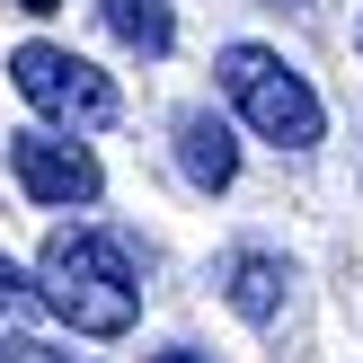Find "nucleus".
<instances>
[{"mask_svg":"<svg viewBox=\"0 0 363 363\" xmlns=\"http://www.w3.org/2000/svg\"><path fill=\"white\" fill-rule=\"evenodd\" d=\"M35 284H45V311H62L80 337H124L133 311H142V257H133V240H124V230H98V222L53 230Z\"/></svg>","mask_w":363,"mask_h":363,"instance_id":"nucleus-1","label":"nucleus"},{"mask_svg":"<svg viewBox=\"0 0 363 363\" xmlns=\"http://www.w3.org/2000/svg\"><path fill=\"white\" fill-rule=\"evenodd\" d=\"M213 80H222V98L248 116V133L275 142V151H311V142L328 133V106H319V89L301 80L284 53H266V45H222Z\"/></svg>","mask_w":363,"mask_h":363,"instance_id":"nucleus-2","label":"nucleus"},{"mask_svg":"<svg viewBox=\"0 0 363 363\" xmlns=\"http://www.w3.org/2000/svg\"><path fill=\"white\" fill-rule=\"evenodd\" d=\"M9 80H18V98H27L35 116L71 124V133L116 124V80H106L98 62H80V53H62V45H18L9 53Z\"/></svg>","mask_w":363,"mask_h":363,"instance_id":"nucleus-3","label":"nucleus"},{"mask_svg":"<svg viewBox=\"0 0 363 363\" xmlns=\"http://www.w3.org/2000/svg\"><path fill=\"white\" fill-rule=\"evenodd\" d=\"M9 177L35 195V204H62V213L98 204V160H89L71 133H45V124H35V133H9Z\"/></svg>","mask_w":363,"mask_h":363,"instance_id":"nucleus-4","label":"nucleus"},{"mask_svg":"<svg viewBox=\"0 0 363 363\" xmlns=\"http://www.w3.org/2000/svg\"><path fill=\"white\" fill-rule=\"evenodd\" d=\"M177 169H186L195 195H222L230 177H240V142H230V124L213 116V106H186V116H177Z\"/></svg>","mask_w":363,"mask_h":363,"instance_id":"nucleus-5","label":"nucleus"},{"mask_svg":"<svg viewBox=\"0 0 363 363\" xmlns=\"http://www.w3.org/2000/svg\"><path fill=\"white\" fill-rule=\"evenodd\" d=\"M284 284H293V275H284L275 248H230V257H222V293H230V311H240L248 328H266V319L284 311Z\"/></svg>","mask_w":363,"mask_h":363,"instance_id":"nucleus-6","label":"nucleus"},{"mask_svg":"<svg viewBox=\"0 0 363 363\" xmlns=\"http://www.w3.org/2000/svg\"><path fill=\"white\" fill-rule=\"evenodd\" d=\"M98 9H106V27H116L133 53H169V45H177V18H169V0H98Z\"/></svg>","mask_w":363,"mask_h":363,"instance_id":"nucleus-7","label":"nucleus"},{"mask_svg":"<svg viewBox=\"0 0 363 363\" xmlns=\"http://www.w3.org/2000/svg\"><path fill=\"white\" fill-rule=\"evenodd\" d=\"M35 311H45V284H27L9 257H0V337H9V328H27Z\"/></svg>","mask_w":363,"mask_h":363,"instance_id":"nucleus-8","label":"nucleus"},{"mask_svg":"<svg viewBox=\"0 0 363 363\" xmlns=\"http://www.w3.org/2000/svg\"><path fill=\"white\" fill-rule=\"evenodd\" d=\"M0 363H71V354H53V346H35V337H9V346H0Z\"/></svg>","mask_w":363,"mask_h":363,"instance_id":"nucleus-9","label":"nucleus"},{"mask_svg":"<svg viewBox=\"0 0 363 363\" xmlns=\"http://www.w3.org/2000/svg\"><path fill=\"white\" fill-rule=\"evenodd\" d=\"M151 363H213V354H195V346H169V354H151Z\"/></svg>","mask_w":363,"mask_h":363,"instance_id":"nucleus-10","label":"nucleus"},{"mask_svg":"<svg viewBox=\"0 0 363 363\" xmlns=\"http://www.w3.org/2000/svg\"><path fill=\"white\" fill-rule=\"evenodd\" d=\"M18 9H62V0H18Z\"/></svg>","mask_w":363,"mask_h":363,"instance_id":"nucleus-11","label":"nucleus"}]
</instances>
